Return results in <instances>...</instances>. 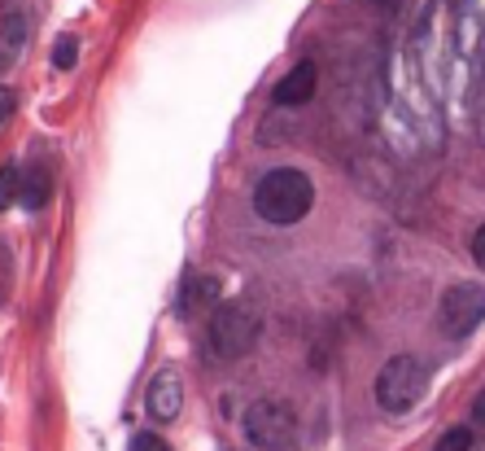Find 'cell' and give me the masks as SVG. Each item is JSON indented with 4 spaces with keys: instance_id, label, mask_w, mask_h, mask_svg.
Returning a JSON list of instances; mask_svg holds the SVG:
<instances>
[{
    "instance_id": "8992f818",
    "label": "cell",
    "mask_w": 485,
    "mask_h": 451,
    "mask_svg": "<svg viewBox=\"0 0 485 451\" xmlns=\"http://www.w3.org/2000/svg\"><path fill=\"white\" fill-rule=\"evenodd\" d=\"M144 408H149V416L162 421V425L180 416V408H184V377H180L175 364H166V369L153 373L149 390H144Z\"/></svg>"
},
{
    "instance_id": "e0dca14e",
    "label": "cell",
    "mask_w": 485,
    "mask_h": 451,
    "mask_svg": "<svg viewBox=\"0 0 485 451\" xmlns=\"http://www.w3.org/2000/svg\"><path fill=\"white\" fill-rule=\"evenodd\" d=\"M367 4H385V0H367Z\"/></svg>"
},
{
    "instance_id": "277c9868",
    "label": "cell",
    "mask_w": 485,
    "mask_h": 451,
    "mask_svg": "<svg viewBox=\"0 0 485 451\" xmlns=\"http://www.w3.org/2000/svg\"><path fill=\"white\" fill-rule=\"evenodd\" d=\"M241 430H245V443H250V447H263V451L297 447V416H293L289 403H276V399L250 403Z\"/></svg>"
},
{
    "instance_id": "5bb4252c",
    "label": "cell",
    "mask_w": 485,
    "mask_h": 451,
    "mask_svg": "<svg viewBox=\"0 0 485 451\" xmlns=\"http://www.w3.org/2000/svg\"><path fill=\"white\" fill-rule=\"evenodd\" d=\"M132 451H166V439H158V434H136V439H132Z\"/></svg>"
},
{
    "instance_id": "8fae6325",
    "label": "cell",
    "mask_w": 485,
    "mask_h": 451,
    "mask_svg": "<svg viewBox=\"0 0 485 451\" xmlns=\"http://www.w3.org/2000/svg\"><path fill=\"white\" fill-rule=\"evenodd\" d=\"M18 189H22V167L18 162H0V211H9L18 202Z\"/></svg>"
},
{
    "instance_id": "7a4b0ae2",
    "label": "cell",
    "mask_w": 485,
    "mask_h": 451,
    "mask_svg": "<svg viewBox=\"0 0 485 451\" xmlns=\"http://www.w3.org/2000/svg\"><path fill=\"white\" fill-rule=\"evenodd\" d=\"M258 311L250 302H223V307H210V320H206V333H202V351L206 360H241L254 342H258Z\"/></svg>"
},
{
    "instance_id": "9a60e30c",
    "label": "cell",
    "mask_w": 485,
    "mask_h": 451,
    "mask_svg": "<svg viewBox=\"0 0 485 451\" xmlns=\"http://www.w3.org/2000/svg\"><path fill=\"white\" fill-rule=\"evenodd\" d=\"M13 105H18V92L13 88H0V123L13 114Z\"/></svg>"
},
{
    "instance_id": "52a82bcc",
    "label": "cell",
    "mask_w": 485,
    "mask_h": 451,
    "mask_svg": "<svg viewBox=\"0 0 485 451\" xmlns=\"http://www.w3.org/2000/svg\"><path fill=\"white\" fill-rule=\"evenodd\" d=\"M315 83H319V66L311 58H302L289 75L272 88V105H306L315 97Z\"/></svg>"
},
{
    "instance_id": "9c48e42d",
    "label": "cell",
    "mask_w": 485,
    "mask_h": 451,
    "mask_svg": "<svg viewBox=\"0 0 485 451\" xmlns=\"http://www.w3.org/2000/svg\"><path fill=\"white\" fill-rule=\"evenodd\" d=\"M22 49H27V18L22 13H4L0 18V75L22 58Z\"/></svg>"
},
{
    "instance_id": "ba28073f",
    "label": "cell",
    "mask_w": 485,
    "mask_h": 451,
    "mask_svg": "<svg viewBox=\"0 0 485 451\" xmlns=\"http://www.w3.org/2000/svg\"><path fill=\"white\" fill-rule=\"evenodd\" d=\"M219 302V281L214 276H197V272H184V285H180V315L184 320H193V315H202Z\"/></svg>"
},
{
    "instance_id": "6da1fadb",
    "label": "cell",
    "mask_w": 485,
    "mask_h": 451,
    "mask_svg": "<svg viewBox=\"0 0 485 451\" xmlns=\"http://www.w3.org/2000/svg\"><path fill=\"white\" fill-rule=\"evenodd\" d=\"M315 206V184L302 167H272L254 184V211L276 228L302 224Z\"/></svg>"
},
{
    "instance_id": "30bf717a",
    "label": "cell",
    "mask_w": 485,
    "mask_h": 451,
    "mask_svg": "<svg viewBox=\"0 0 485 451\" xmlns=\"http://www.w3.org/2000/svg\"><path fill=\"white\" fill-rule=\"evenodd\" d=\"M49 193H53V175H49V167H31L27 171V180H22V189H18V202L27 206V211H40L44 202H49Z\"/></svg>"
},
{
    "instance_id": "3957f363",
    "label": "cell",
    "mask_w": 485,
    "mask_h": 451,
    "mask_svg": "<svg viewBox=\"0 0 485 451\" xmlns=\"http://www.w3.org/2000/svg\"><path fill=\"white\" fill-rule=\"evenodd\" d=\"M424 385H428V364L420 355H394V360L381 364L372 394H376V408L381 412H394L398 416V412H412L420 399H424Z\"/></svg>"
},
{
    "instance_id": "2e32d148",
    "label": "cell",
    "mask_w": 485,
    "mask_h": 451,
    "mask_svg": "<svg viewBox=\"0 0 485 451\" xmlns=\"http://www.w3.org/2000/svg\"><path fill=\"white\" fill-rule=\"evenodd\" d=\"M473 263H485V228L473 232Z\"/></svg>"
},
{
    "instance_id": "4fadbf2b",
    "label": "cell",
    "mask_w": 485,
    "mask_h": 451,
    "mask_svg": "<svg viewBox=\"0 0 485 451\" xmlns=\"http://www.w3.org/2000/svg\"><path fill=\"white\" fill-rule=\"evenodd\" d=\"M79 62V40L74 35H58V44H53V66L58 71H70Z\"/></svg>"
},
{
    "instance_id": "5b68a950",
    "label": "cell",
    "mask_w": 485,
    "mask_h": 451,
    "mask_svg": "<svg viewBox=\"0 0 485 451\" xmlns=\"http://www.w3.org/2000/svg\"><path fill=\"white\" fill-rule=\"evenodd\" d=\"M437 320H442V333L450 342H464L468 333H477L485 320V290L477 281L468 285H450L442 294V307H437Z\"/></svg>"
},
{
    "instance_id": "7c38bea8",
    "label": "cell",
    "mask_w": 485,
    "mask_h": 451,
    "mask_svg": "<svg viewBox=\"0 0 485 451\" xmlns=\"http://www.w3.org/2000/svg\"><path fill=\"white\" fill-rule=\"evenodd\" d=\"M477 451L481 447V434L477 430H464V425H455V430H446L442 439H437V451Z\"/></svg>"
}]
</instances>
